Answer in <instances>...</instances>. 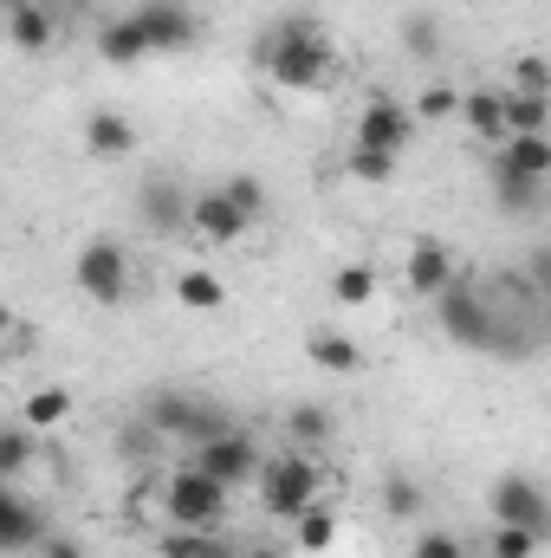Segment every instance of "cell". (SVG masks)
Here are the masks:
<instances>
[{
    "label": "cell",
    "mask_w": 551,
    "mask_h": 558,
    "mask_svg": "<svg viewBox=\"0 0 551 558\" xmlns=\"http://www.w3.org/2000/svg\"><path fill=\"white\" fill-rule=\"evenodd\" d=\"M461 111V92H448V85H428L421 98H415V118L421 124H441V118H454Z\"/></svg>",
    "instance_id": "35"
},
{
    "label": "cell",
    "mask_w": 551,
    "mask_h": 558,
    "mask_svg": "<svg viewBox=\"0 0 551 558\" xmlns=\"http://www.w3.org/2000/svg\"><path fill=\"white\" fill-rule=\"evenodd\" d=\"M46 533H52V526H46V513H39L33 500H20V494L0 481V558H7V553H33Z\"/></svg>",
    "instance_id": "13"
},
{
    "label": "cell",
    "mask_w": 551,
    "mask_h": 558,
    "mask_svg": "<svg viewBox=\"0 0 551 558\" xmlns=\"http://www.w3.org/2000/svg\"><path fill=\"white\" fill-rule=\"evenodd\" d=\"M85 149L105 156V162H124V156H137V124L124 111H91L85 118Z\"/></svg>",
    "instance_id": "17"
},
{
    "label": "cell",
    "mask_w": 551,
    "mask_h": 558,
    "mask_svg": "<svg viewBox=\"0 0 551 558\" xmlns=\"http://www.w3.org/2000/svg\"><path fill=\"white\" fill-rule=\"evenodd\" d=\"M403 279H409V292H421V299H434L448 279H454V254H448V241H434V234H421L409 247V267H403Z\"/></svg>",
    "instance_id": "16"
},
{
    "label": "cell",
    "mask_w": 551,
    "mask_h": 558,
    "mask_svg": "<svg viewBox=\"0 0 551 558\" xmlns=\"http://www.w3.org/2000/svg\"><path fill=\"white\" fill-rule=\"evenodd\" d=\"M493 208L500 215H539L546 208V182H506V175H493Z\"/></svg>",
    "instance_id": "27"
},
{
    "label": "cell",
    "mask_w": 551,
    "mask_h": 558,
    "mask_svg": "<svg viewBox=\"0 0 551 558\" xmlns=\"http://www.w3.org/2000/svg\"><path fill=\"white\" fill-rule=\"evenodd\" d=\"M143 26V39H149V52H188L195 46V13L182 7V0H143V7H131Z\"/></svg>",
    "instance_id": "10"
},
{
    "label": "cell",
    "mask_w": 551,
    "mask_h": 558,
    "mask_svg": "<svg viewBox=\"0 0 551 558\" xmlns=\"http://www.w3.org/2000/svg\"><path fill=\"white\" fill-rule=\"evenodd\" d=\"M513 92H526V98H546L551 92V65L539 59V52H526V59L513 65Z\"/></svg>",
    "instance_id": "34"
},
{
    "label": "cell",
    "mask_w": 551,
    "mask_h": 558,
    "mask_svg": "<svg viewBox=\"0 0 551 558\" xmlns=\"http://www.w3.org/2000/svg\"><path fill=\"white\" fill-rule=\"evenodd\" d=\"M403 46H409L415 59H441V26H434V13H409V20H403Z\"/></svg>",
    "instance_id": "32"
},
{
    "label": "cell",
    "mask_w": 551,
    "mask_h": 558,
    "mask_svg": "<svg viewBox=\"0 0 551 558\" xmlns=\"http://www.w3.org/2000/svg\"><path fill=\"white\" fill-rule=\"evenodd\" d=\"M546 533H526V526H493V558H539Z\"/></svg>",
    "instance_id": "33"
},
{
    "label": "cell",
    "mask_w": 551,
    "mask_h": 558,
    "mask_svg": "<svg viewBox=\"0 0 551 558\" xmlns=\"http://www.w3.org/2000/svg\"><path fill=\"white\" fill-rule=\"evenodd\" d=\"M143 428H156V435H175V441H208V435H221V428H234L221 403H208V397H195V390H156L149 403H143Z\"/></svg>",
    "instance_id": "3"
},
{
    "label": "cell",
    "mask_w": 551,
    "mask_h": 558,
    "mask_svg": "<svg viewBox=\"0 0 551 558\" xmlns=\"http://www.w3.org/2000/svg\"><path fill=\"white\" fill-rule=\"evenodd\" d=\"M39 7H46L52 20H85V13H91V0H39Z\"/></svg>",
    "instance_id": "39"
},
{
    "label": "cell",
    "mask_w": 551,
    "mask_h": 558,
    "mask_svg": "<svg viewBox=\"0 0 551 558\" xmlns=\"http://www.w3.org/2000/svg\"><path fill=\"white\" fill-rule=\"evenodd\" d=\"M396 169H403V156H390V149H364V143H351V149H344V175H351V182H364V189L396 182Z\"/></svg>",
    "instance_id": "22"
},
{
    "label": "cell",
    "mask_w": 551,
    "mask_h": 558,
    "mask_svg": "<svg viewBox=\"0 0 551 558\" xmlns=\"http://www.w3.org/2000/svg\"><path fill=\"white\" fill-rule=\"evenodd\" d=\"M39 461V428L26 422H0V481H20Z\"/></svg>",
    "instance_id": "21"
},
{
    "label": "cell",
    "mask_w": 551,
    "mask_h": 558,
    "mask_svg": "<svg viewBox=\"0 0 551 558\" xmlns=\"http://www.w3.org/2000/svg\"><path fill=\"white\" fill-rule=\"evenodd\" d=\"M305 357L318 364V371H331V377H351L357 364H364V351H357V338H344V331H305Z\"/></svg>",
    "instance_id": "19"
},
{
    "label": "cell",
    "mask_w": 551,
    "mask_h": 558,
    "mask_svg": "<svg viewBox=\"0 0 551 558\" xmlns=\"http://www.w3.org/2000/svg\"><path fill=\"white\" fill-rule=\"evenodd\" d=\"M65 416H72V397H65V390H33V397H26V410H20L26 428H59Z\"/></svg>",
    "instance_id": "30"
},
{
    "label": "cell",
    "mask_w": 551,
    "mask_h": 558,
    "mask_svg": "<svg viewBox=\"0 0 551 558\" xmlns=\"http://www.w3.org/2000/svg\"><path fill=\"white\" fill-rule=\"evenodd\" d=\"M285 526H292V546H298V553H331V539H338V513L318 507V500H311L305 513H292Z\"/></svg>",
    "instance_id": "23"
},
{
    "label": "cell",
    "mask_w": 551,
    "mask_h": 558,
    "mask_svg": "<svg viewBox=\"0 0 551 558\" xmlns=\"http://www.w3.org/2000/svg\"><path fill=\"white\" fill-rule=\"evenodd\" d=\"M162 513H169V526L215 533L221 513H228V487H215L201 468H175V474L162 481Z\"/></svg>",
    "instance_id": "4"
},
{
    "label": "cell",
    "mask_w": 551,
    "mask_h": 558,
    "mask_svg": "<svg viewBox=\"0 0 551 558\" xmlns=\"http://www.w3.org/2000/svg\"><path fill=\"white\" fill-rule=\"evenodd\" d=\"M454 118H461V124H467V131H474L480 143H500V137H506V118H500V92H467Z\"/></svg>",
    "instance_id": "24"
},
{
    "label": "cell",
    "mask_w": 551,
    "mask_h": 558,
    "mask_svg": "<svg viewBox=\"0 0 551 558\" xmlns=\"http://www.w3.org/2000/svg\"><path fill=\"white\" fill-rule=\"evenodd\" d=\"M338 422H331V410L325 403H292L285 410V435H298V441H325Z\"/></svg>",
    "instance_id": "31"
},
{
    "label": "cell",
    "mask_w": 551,
    "mask_h": 558,
    "mask_svg": "<svg viewBox=\"0 0 551 558\" xmlns=\"http://www.w3.org/2000/svg\"><path fill=\"white\" fill-rule=\"evenodd\" d=\"M415 137V118L396 105V98H370L364 111H357V143L364 149H390V156H403Z\"/></svg>",
    "instance_id": "11"
},
{
    "label": "cell",
    "mask_w": 551,
    "mask_h": 558,
    "mask_svg": "<svg viewBox=\"0 0 551 558\" xmlns=\"http://www.w3.org/2000/svg\"><path fill=\"white\" fill-rule=\"evenodd\" d=\"M500 118H506V137H546V124H551V98L500 92Z\"/></svg>",
    "instance_id": "20"
},
{
    "label": "cell",
    "mask_w": 551,
    "mask_h": 558,
    "mask_svg": "<svg viewBox=\"0 0 551 558\" xmlns=\"http://www.w3.org/2000/svg\"><path fill=\"white\" fill-rule=\"evenodd\" d=\"M98 59H105V65H143V59H149V39H143L137 13L98 20Z\"/></svg>",
    "instance_id": "18"
},
{
    "label": "cell",
    "mask_w": 551,
    "mask_h": 558,
    "mask_svg": "<svg viewBox=\"0 0 551 558\" xmlns=\"http://www.w3.org/2000/svg\"><path fill=\"white\" fill-rule=\"evenodd\" d=\"M7 39L20 46V52H52V39H59V20L39 7V0H7Z\"/></svg>",
    "instance_id": "15"
},
{
    "label": "cell",
    "mask_w": 551,
    "mask_h": 558,
    "mask_svg": "<svg viewBox=\"0 0 551 558\" xmlns=\"http://www.w3.org/2000/svg\"><path fill=\"white\" fill-rule=\"evenodd\" d=\"M331 299H338V305H370V299H377V274L357 267V260L338 267V274H331Z\"/></svg>",
    "instance_id": "29"
},
{
    "label": "cell",
    "mask_w": 551,
    "mask_h": 558,
    "mask_svg": "<svg viewBox=\"0 0 551 558\" xmlns=\"http://www.w3.org/2000/svg\"><path fill=\"white\" fill-rule=\"evenodd\" d=\"M188 468H201L215 487H254V474H260V448H254V435L247 428H221V435H208V441H195V454H188Z\"/></svg>",
    "instance_id": "6"
},
{
    "label": "cell",
    "mask_w": 551,
    "mask_h": 558,
    "mask_svg": "<svg viewBox=\"0 0 551 558\" xmlns=\"http://www.w3.org/2000/svg\"><path fill=\"white\" fill-rule=\"evenodd\" d=\"M254 487H260V507H267L273 520H292V513H305V507L318 500V468H311L305 454L285 448L279 461H260Z\"/></svg>",
    "instance_id": "5"
},
{
    "label": "cell",
    "mask_w": 551,
    "mask_h": 558,
    "mask_svg": "<svg viewBox=\"0 0 551 558\" xmlns=\"http://www.w3.org/2000/svg\"><path fill=\"white\" fill-rule=\"evenodd\" d=\"M260 65H267V78L285 85V92H318L338 72V52H331V39L318 33L311 13H285L273 33L260 39Z\"/></svg>",
    "instance_id": "1"
},
{
    "label": "cell",
    "mask_w": 551,
    "mask_h": 558,
    "mask_svg": "<svg viewBox=\"0 0 551 558\" xmlns=\"http://www.w3.org/2000/svg\"><path fill=\"white\" fill-rule=\"evenodd\" d=\"M247 558H285V553H267V546H260V553H247Z\"/></svg>",
    "instance_id": "41"
},
{
    "label": "cell",
    "mask_w": 551,
    "mask_h": 558,
    "mask_svg": "<svg viewBox=\"0 0 551 558\" xmlns=\"http://www.w3.org/2000/svg\"><path fill=\"white\" fill-rule=\"evenodd\" d=\"M72 279H78L85 299H98V305H124V292H131V254H124L118 241H85L78 260H72Z\"/></svg>",
    "instance_id": "7"
},
{
    "label": "cell",
    "mask_w": 551,
    "mask_h": 558,
    "mask_svg": "<svg viewBox=\"0 0 551 558\" xmlns=\"http://www.w3.org/2000/svg\"><path fill=\"white\" fill-rule=\"evenodd\" d=\"M415 507H421V487L403 481V474H390V487H383V513H390V520H415Z\"/></svg>",
    "instance_id": "36"
},
{
    "label": "cell",
    "mask_w": 551,
    "mask_h": 558,
    "mask_svg": "<svg viewBox=\"0 0 551 558\" xmlns=\"http://www.w3.org/2000/svg\"><path fill=\"white\" fill-rule=\"evenodd\" d=\"M137 221L149 234H182L188 228V189L175 175H143L137 182Z\"/></svg>",
    "instance_id": "9"
},
{
    "label": "cell",
    "mask_w": 551,
    "mask_h": 558,
    "mask_svg": "<svg viewBox=\"0 0 551 558\" xmlns=\"http://www.w3.org/2000/svg\"><path fill=\"white\" fill-rule=\"evenodd\" d=\"M493 175H506V182H551V137H500L493 143Z\"/></svg>",
    "instance_id": "14"
},
{
    "label": "cell",
    "mask_w": 551,
    "mask_h": 558,
    "mask_svg": "<svg viewBox=\"0 0 551 558\" xmlns=\"http://www.w3.org/2000/svg\"><path fill=\"white\" fill-rule=\"evenodd\" d=\"M415 558H467V553H461L454 533H421V539H415Z\"/></svg>",
    "instance_id": "37"
},
{
    "label": "cell",
    "mask_w": 551,
    "mask_h": 558,
    "mask_svg": "<svg viewBox=\"0 0 551 558\" xmlns=\"http://www.w3.org/2000/svg\"><path fill=\"white\" fill-rule=\"evenodd\" d=\"M487 507H493V526H526V533H546L551 526L546 487L532 474H500L493 494H487Z\"/></svg>",
    "instance_id": "8"
},
{
    "label": "cell",
    "mask_w": 551,
    "mask_h": 558,
    "mask_svg": "<svg viewBox=\"0 0 551 558\" xmlns=\"http://www.w3.org/2000/svg\"><path fill=\"white\" fill-rule=\"evenodd\" d=\"M162 558H247V553H241V546H228V539H208V533L169 526V539H162Z\"/></svg>",
    "instance_id": "26"
},
{
    "label": "cell",
    "mask_w": 551,
    "mask_h": 558,
    "mask_svg": "<svg viewBox=\"0 0 551 558\" xmlns=\"http://www.w3.org/2000/svg\"><path fill=\"white\" fill-rule=\"evenodd\" d=\"M188 228L201 234V241H215V247H228V241H241L254 221L221 195V189H201V195H188Z\"/></svg>",
    "instance_id": "12"
},
{
    "label": "cell",
    "mask_w": 551,
    "mask_h": 558,
    "mask_svg": "<svg viewBox=\"0 0 551 558\" xmlns=\"http://www.w3.org/2000/svg\"><path fill=\"white\" fill-rule=\"evenodd\" d=\"M434 318H441V331L454 338V344H467V351H493V357H513L506 351V318L493 312V299L480 292V286H467V279H448L441 292H434Z\"/></svg>",
    "instance_id": "2"
},
{
    "label": "cell",
    "mask_w": 551,
    "mask_h": 558,
    "mask_svg": "<svg viewBox=\"0 0 551 558\" xmlns=\"http://www.w3.org/2000/svg\"><path fill=\"white\" fill-rule=\"evenodd\" d=\"M39 558H85V539H65V533H46L39 546H33Z\"/></svg>",
    "instance_id": "38"
},
{
    "label": "cell",
    "mask_w": 551,
    "mask_h": 558,
    "mask_svg": "<svg viewBox=\"0 0 551 558\" xmlns=\"http://www.w3.org/2000/svg\"><path fill=\"white\" fill-rule=\"evenodd\" d=\"M175 299L188 312H221L228 305V286H221V274H208V267H188V274H175Z\"/></svg>",
    "instance_id": "25"
},
{
    "label": "cell",
    "mask_w": 551,
    "mask_h": 558,
    "mask_svg": "<svg viewBox=\"0 0 551 558\" xmlns=\"http://www.w3.org/2000/svg\"><path fill=\"white\" fill-rule=\"evenodd\" d=\"M0 331H13V312H7V305H0Z\"/></svg>",
    "instance_id": "40"
},
{
    "label": "cell",
    "mask_w": 551,
    "mask_h": 558,
    "mask_svg": "<svg viewBox=\"0 0 551 558\" xmlns=\"http://www.w3.org/2000/svg\"><path fill=\"white\" fill-rule=\"evenodd\" d=\"M215 189H221L247 221H260V215H267V182H260V175H247V169H241V175H228V182H215Z\"/></svg>",
    "instance_id": "28"
}]
</instances>
